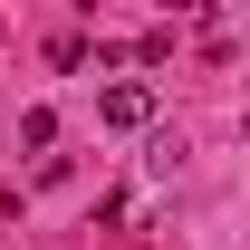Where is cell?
Instances as JSON below:
<instances>
[{
    "mask_svg": "<svg viewBox=\"0 0 250 250\" xmlns=\"http://www.w3.org/2000/svg\"><path fill=\"white\" fill-rule=\"evenodd\" d=\"M96 116L116 125V135H145V125H154V87H145V77H116V87L96 96Z\"/></svg>",
    "mask_w": 250,
    "mask_h": 250,
    "instance_id": "obj_1",
    "label": "cell"
},
{
    "mask_svg": "<svg viewBox=\"0 0 250 250\" xmlns=\"http://www.w3.org/2000/svg\"><path fill=\"white\" fill-rule=\"evenodd\" d=\"M20 145H29V154H48V145H58V116H48V106H29V116H20Z\"/></svg>",
    "mask_w": 250,
    "mask_h": 250,
    "instance_id": "obj_2",
    "label": "cell"
}]
</instances>
